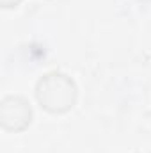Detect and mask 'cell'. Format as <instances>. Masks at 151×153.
<instances>
[{"label": "cell", "mask_w": 151, "mask_h": 153, "mask_svg": "<svg viewBox=\"0 0 151 153\" xmlns=\"http://www.w3.org/2000/svg\"><path fill=\"white\" fill-rule=\"evenodd\" d=\"M38 100L53 112H62L73 107L75 102V85L66 75L52 73L46 75L38 85Z\"/></svg>", "instance_id": "6da1fadb"}]
</instances>
